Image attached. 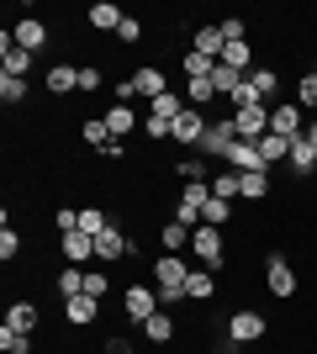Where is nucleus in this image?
Segmentation results:
<instances>
[{"label":"nucleus","mask_w":317,"mask_h":354,"mask_svg":"<svg viewBox=\"0 0 317 354\" xmlns=\"http://www.w3.org/2000/svg\"><path fill=\"white\" fill-rule=\"evenodd\" d=\"M185 275H191V265H185L180 254H159L153 259V286H159V301H180L185 296Z\"/></svg>","instance_id":"nucleus-1"},{"label":"nucleus","mask_w":317,"mask_h":354,"mask_svg":"<svg viewBox=\"0 0 317 354\" xmlns=\"http://www.w3.org/2000/svg\"><path fill=\"white\" fill-rule=\"evenodd\" d=\"M191 254L201 259V270H222V259H227V227H196V233H191Z\"/></svg>","instance_id":"nucleus-2"},{"label":"nucleus","mask_w":317,"mask_h":354,"mask_svg":"<svg viewBox=\"0 0 317 354\" xmlns=\"http://www.w3.org/2000/svg\"><path fill=\"white\" fill-rule=\"evenodd\" d=\"M238 143V127H233V111H227V117H211L206 122V138H201V159H227V148Z\"/></svg>","instance_id":"nucleus-3"},{"label":"nucleus","mask_w":317,"mask_h":354,"mask_svg":"<svg viewBox=\"0 0 317 354\" xmlns=\"http://www.w3.org/2000/svg\"><path fill=\"white\" fill-rule=\"evenodd\" d=\"M206 111L201 106H185L180 117L169 122V143H180V148H201V138H206Z\"/></svg>","instance_id":"nucleus-4"},{"label":"nucleus","mask_w":317,"mask_h":354,"mask_svg":"<svg viewBox=\"0 0 317 354\" xmlns=\"http://www.w3.org/2000/svg\"><path fill=\"white\" fill-rule=\"evenodd\" d=\"M122 307H127V317L143 328L153 312H164V301H159V286H143V281H137V286H127V291H122Z\"/></svg>","instance_id":"nucleus-5"},{"label":"nucleus","mask_w":317,"mask_h":354,"mask_svg":"<svg viewBox=\"0 0 317 354\" xmlns=\"http://www.w3.org/2000/svg\"><path fill=\"white\" fill-rule=\"evenodd\" d=\"M265 291H270L275 301H291V296H296V270H291L286 254H270V259H265Z\"/></svg>","instance_id":"nucleus-6"},{"label":"nucleus","mask_w":317,"mask_h":354,"mask_svg":"<svg viewBox=\"0 0 317 354\" xmlns=\"http://www.w3.org/2000/svg\"><path fill=\"white\" fill-rule=\"evenodd\" d=\"M265 333H270V317L254 312V307H238L233 317H227V339H238V344H259Z\"/></svg>","instance_id":"nucleus-7"},{"label":"nucleus","mask_w":317,"mask_h":354,"mask_svg":"<svg viewBox=\"0 0 317 354\" xmlns=\"http://www.w3.org/2000/svg\"><path fill=\"white\" fill-rule=\"evenodd\" d=\"M127 80H133V95H143V101H159V95L169 90L164 64H137V69L127 74Z\"/></svg>","instance_id":"nucleus-8"},{"label":"nucleus","mask_w":317,"mask_h":354,"mask_svg":"<svg viewBox=\"0 0 317 354\" xmlns=\"http://www.w3.org/2000/svg\"><path fill=\"white\" fill-rule=\"evenodd\" d=\"M302 122H307V111H302L296 101H275V106H270V133H280V138H291V143H296V138L307 133Z\"/></svg>","instance_id":"nucleus-9"},{"label":"nucleus","mask_w":317,"mask_h":354,"mask_svg":"<svg viewBox=\"0 0 317 354\" xmlns=\"http://www.w3.org/2000/svg\"><path fill=\"white\" fill-rule=\"evenodd\" d=\"M95 259L117 265V259H133V238L122 233V222H111L106 233H95Z\"/></svg>","instance_id":"nucleus-10"},{"label":"nucleus","mask_w":317,"mask_h":354,"mask_svg":"<svg viewBox=\"0 0 317 354\" xmlns=\"http://www.w3.org/2000/svg\"><path fill=\"white\" fill-rule=\"evenodd\" d=\"M233 127H238L243 143H259L270 133V106H249V111H233Z\"/></svg>","instance_id":"nucleus-11"},{"label":"nucleus","mask_w":317,"mask_h":354,"mask_svg":"<svg viewBox=\"0 0 317 354\" xmlns=\"http://www.w3.org/2000/svg\"><path fill=\"white\" fill-rule=\"evenodd\" d=\"M32 59H37V53L16 48V37H11V32L0 37V74H16V80H27V74H32Z\"/></svg>","instance_id":"nucleus-12"},{"label":"nucleus","mask_w":317,"mask_h":354,"mask_svg":"<svg viewBox=\"0 0 317 354\" xmlns=\"http://www.w3.org/2000/svg\"><path fill=\"white\" fill-rule=\"evenodd\" d=\"M11 37H16V48H27V53H43V48H48V21H37V16H16Z\"/></svg>","instance_id":"nucleus-13"},{"label":"nucleus","mask_w":317,"mask_h":354,"mask_svg":"<svg viewBox=\"0 0 317 354\" xmlns=\"http://www.w3.org/2000/svg\"><path fill=\"white\" fill-rule=\"evenodd\" d=\"M59 249H64V259H69V265H90V259H95V238L85 233V227H75V233L59 238Z\"/></svg>","instance_id":"nucleus-14"},{"label":"nucleus","mask_w":317,"mask_h":354,"mask_svg":"<svg viewBox=\"0 0 317 354\" xmlns=\"http://www.w3.org/2000/svg\"><path fill=\"white\" fill-rule=\"evenodd\" d=\"M43 85H48V95H75V90H79V69H75V64H64V59H53Z\"/></svg>","instance_id":"nucleus-15"},{"label":"nucleus","mask_w":317,"mask_h":354,"mask_svg":"<svg viewBox=\"0 0 317 354\" xmlns=\"http://www.w3.org/2000/svg\"><path fill=\"white\" fill-rule=\"evenodd\" d=\"M227 169H238V175H249V169H265V159H259V143H243V138H238V143H233V148H227Z\"/></svg>","instance_id":"nucleus-16"},{"label":"nucleus","mask_w":317,"mask_h":354,"mask_svg":"<svg viewBox=\"0 0 317 354\" xmlns=\"http://www.w3.org/2000/svg\"><path fill=\"white\" fill-rule=\"evenodd\" d=\"M243 80H249V90H254V95H259V101H265V106H270V95H275V90H280V74H275L270 64H254V69L243 74Z\"/></svg>","instance_id":"nucleus-17"},{"label":"nucleus","mask_w":317,"mask_h":354,"mask_svg":"<svg viewBox=\"0 0 317 354\" xmlns=\"http://www.w3.org/2000/svg\"><path fill=\"white\" fill-rule=\"evenodd\" d=\"M191 233H196V227H185V222L169 217L164 227H159V249H164V254H185V249H191Z\"/></svg>","instance_id":"nucleus-18"},{"label":"nucleus","mask_w":317,"mask_h":354,"mask_svg":"<svg viewBox=\"0 0 317 354\" xmlns=\"http://www.w3.org/2000/svg\"><path fill=\"white\" fill-rule=\"evenodd\" d=\"M217 296V270H191L185 275V301H211Z\"/></svg>","instance_id":"nucleus-19"},{"label":"nucleus","mask_w":317,"mask_h":354,"mask_svg":"<svg viewBox=\"0 0 317 354\" xmlns=\"http://www.w3.org/2000/svg\"><path fill=\"white\" fill-rule=\"evenodd\" d=\"M191 48H196V53H206V59H222L227 37H222V27H217V21H206V27H196V37H191Z\"/></svg>","instance_id":"nucleus-20"},{"label":"nucleus","mask_w":317,"mask_h":354,"mask_svg":"<svg viewBox=\"0 0 317 354\" xmlns=\"http://www.w3.org/2000/svg\"><path fill=\"white\" fill-rule=\"evenodd\" d=\"M291 175H296V180H307V175H317V148L312 143H307V138H296V143H291Z\"/></svg>","instance_id":"nucleus-21"},{"label":"nucleus","mask_w":317,"mask_h":354,"mask_svg":"<svg viewBox=\"0 0 317 354\" xmlns=\"http://www.w3.org/2000/svg\"><path fill=\"white\" fill-rule=\"evenodd\" d=\"M211 196H217V201H238V196H243V175L222 164V169L211 175Z\"/></svg>","instance_id":"nucleus-22"},{"label":"nucleus","mask_w":317,"mask_h":354,"mask_svg":"<svg viewBox=\"0 0 317 354\" xmlns=\"http://www.w3.org/2000/svg\"><path fill=\"white\" fill-rule=\"evenodd\" d=\"M85 21H90V27H95V32H117V27H122V21H127V16H122V11H117V6H111V0H95L90 11H85Z\"/></svg>","instance_id":"nucleus-23"},{"label":"nucleus","mask_w":317,"mask_h":354,"mask_svg":"<svg viewBox=\"0 0 317 354\" xmlns=\"http://www.w3.org/2000/svg\"><path fill=\"white\" fill-rule=\"evenodd\" d=\"M95 312H101V301H95V296H69V301H64V317H69L75 328L95 323Z\"/></svg>","instance_id":"nucleus-24"},{"label":"nucleus","mask_w":317,"mask_h":354,"mask_svg":"<svg viewBox=\"0 0 317 354\" xmlns=\"http://www.w3.org/2000/svg\"><path fill=\"white\" fill-rule=\"evenodd\" d=\"M106 127H111V138H127L137 127V111H133V106H122V101H111V106H106Z\"/></svg>","instance_id":"nucleus-25"},{"label":"nucleus","mask_w":317,"mask_h":354,"mask_svg":"<svg viewBox=\"0 0 317 354\" xmlns=\"http://www.w3.org/2000/svg\"><path fill=\"white\" fill-rule=\"evenodd\" d=\"M143 339H148L153 349H164V344L175 339V317H169V312H153L148 323H143Z\"/></svg>","instance_id":"nucleus-26"},{"label":"nucleus","mask_w":317,"mask_h":354,"mask_svg":"<svg viewBox=\"0 0 317 354\" xmlns=\"http://www.w3.org/2000/svg\"><path fill=\"white\" fill-rule=\"evenodd\" d=\"M185 106H191V101H185L180 90H164L159 101H148V117H159V122H175V117L185 111Z\"/></svg>","instance_id":"nucleus-27"},{"label":"nucleus","mask_w":317,"mask_h":354,"mask_svg":"<svg viewBox=\"0 0 317 354\" xmlns=\"http://www.w3.org/2000/svg\"><path fill=\"white\" fill-rule=\"evenodd\" d=\"M259 159H265V169H270V164H286L291 159V138L265 133V138H259Z\"/></svg>","instance_id":"nucleus-28"},{"label":"nucleus","mask_w":317,"mask_h":354,"mask_svg":"<svg viewBox=\"0 0 317 354\" xmlns=\"http://www.w3.org/2000/svg\"><path fill=\"white\" fill-rule=\"evenodd\" d=\"M6 328H11V333H32V328H37V307H32V301H11Z\"/></svg>","instance_id":"nucleus-29"},{"label":"nucleus","mask_w":317,"mask_h":354,"mask_svg":"<svg viewBox=\"0 0 317 354\" xmlns=\"http://www.w3.org/2000/svg\"><path fill=\"white\" fill-rule=\"evenodd\" d=\"M53 286H59V296L69 301V296H85V265H69L53 275Z\"/></svg>","instance_id":"nucleus-30"},{"label":"nucleus","mask_w":317,"mask_h":354,"mask_svg":"<svg viewBox=\"0 0 317 354\" xmlns=\"http://www.w3.org/2000/svg\"><path fill=\"white\" fill-rule=\"evenodd\" d=\"M180 74H185V80H211V74H217V59H206V53L191 48V53L180 59Z\"/></svg>","instance_id":"nucleus-31"},{"label":"nucleus","mask_w":317,"mask_h":354,"mask_svg":"<svg viewBox=\"0 0 317 354\" xmlns=\"http://www.w3.org/2000/svg\"><path fill=\"white\" fill-rule=\"evenodd\" d=\"M211 85H217V95H222V101H233V95L243 90V74H238V69H227V64L217 59V74H211Z\"/></svg>","instance_id":"nucleus-32"},{"label":"nucleus","mask_w":317,"mask_h":354,"mask_svg":"<svg viewBox=\"0 0 317 354\" xmlns=\"http://www.w3.org/2000/svg\"><path fill=\"white\" fill-rule=\"evenodd\" d=\"M201 227H233V201H217V196H211L206 207H201Z\"/></svg>","instance_id":"nucleus-33"},{"label":"nucleus","mask_w":317,"mask_h":354,"mask_svg":"<svg viewBox=\"0 0 317 354\" xmlns=\"http://www.w3.org/2000/svg\"><path fill=\"white\" fill-rule=\"evenodd\" d=\"M175 175L191 185V180H211L217 169H206V159H196V153H180V159H175Z\"/></svg>","instance_id":"nucleus-34"},{"label":"nucleus","mask_w":317,"mask_h":354,"mask_svg":"<svg viewBox=\"0 0 317 354\" xmlns=\"http://www.w3.org/2000/svg\"><path fill=\"white\" fill-rule=\"evenodd\" d=\"M270 169H249V175H243V201H265V196H270Z\"/></svg>","instance_id":"nucleus-35"},{"label":"nucleus","mask_w":317,"mask_h":354,"mask_svg":"<svg viewBox=\"0 0 317 354\" xmlns=\"http://www.w3.org/2000/svg\"><path fill=\"white\" fill-rule=\"evenodd\" d=\"M185 101L206 111V106H211V101H222V95H217V85H211V80H185Z\"/></svg>","instance_id":"nucleus-36"},{"label":"nucleus","mask_w":317,"mask_h":354,"mask_svg":"<svg viewBox=\"0 0 317 354\" xmlns=\"http://www.w3.org/2000/svg\"><path fill=\"white\" fill-rule=\"evenodd\" d=\"M222 64H227V69H238V74H249V69H254V48H249V43H227Z\"/></svg>","instance_id":"nucleus-37"},{"label":"nucleus","mask_w":317,"mask_h":354,"mask_svg":"<svg viewBox=\"0 0 317 354\" xmlns=\"http://www.w3.org/2000/svg\"><path fill=\"white\" fill-rule=\"evenodd\" d=\"M79 138H85V143H95V148L117 143V138H111V127H106V117H85V122H79Z\"/></svg>","instance_id":"nucleus-38"},{"label":"nucleus","mask_w":317,"mask_h":354,"mask_svg":"<svg viewBox=\"0 0 317 354\" xmlns=\"http://www.w3.org/2000/svg\"><path fill=\"white\" fill-rule=\"evenodd\" d=\"M296 106H302V111H317V69H307L302 80H296Z\"/></svg>","instance_id":"nucleus-39"},{"label":"nucleus","mask_w":317,"mask_h":354,"mask_svg":"<svg viewBox=\"0 0 317 354\" xmlns=\"http://www.w3.org/2000/svg\"><path fill=\"white\" fill-rule=\"evenodd\" d=\"M0 101H6V106H21V101H27V80H16V74H0Z\"/></svg>","instance_id":"nucleus-40"},{"label":"nucleus","mask_w":317,"mask_h":354,"mask_svg":"<svg viewBox=\"0 0 317 354\" xmlns=\"http://www.w3.org/2000/svg\"><path fill=\"white\" fill-rule=\"evenodd\" d=\"M0 354H32V333H11V328H0Z\"/></svg>","instance_id":"nucleus-41"},{"label":"nucleus","mask_w":317,"mask_h":354,"mask_svg":"<svg viewBox=\"0 0 317 354\" xmlns=\"http://www.w3.org/2000/svg\"><path fill=\"white\" fill-rule=\"evenodd\" d=\"M79 227L95 238V233H106V227H111V217H106L101 207H79Z\"/></svg>","instance_id":"nucleus-42"},{"label":"nucleus","mask_w":317,"mask_h":354,"mask_svg":"<svg viewBox=\"0 0 317 354\" xmlns=\"http://www.w3.org/2000/svg\"><path fill=\"white\" fill-rule=\"evenodd\" d=\"M217 27H222V37H227V43H249V21H243V16H222Z\"/></svg>","instance_id":"nucleus-43"},{"label":"nucleus","mask_w":317,"mask_h":354,"mask_svg":"<svg viewBox=\"0 0 317 354\" xmlns=\"http://www.w3.org/2000/svg\"><path fill=\"white\" fill-rule=\"evenodd\" d=\"M101 64H79V95H95V90H101Z\"/></svg>","instance_id":"nucleus-44"},{"label":"nucleus","mask_w":317,"mask_h":354,"mask_svg":"<svg viewBox=\"0 0 317 354\" xmlns=\"http://www.w3.org/2000/svg\"><path fill=\"white\" fill-rule=\"evenodd\" d=\"M143 32H148V27H143V16H127V21L117 27V43H143Z\"/></svg>","instance_id":"nucleus-45"},{"label":"nucleus","mask_w":317,"mask_h":354,"mask_svg":"<svg viewBox=\"0 0 317 354\" xmlns=\"http://www.w3.org/2000/svg\"><path fill=\"white\" fill-rule=\"evenodd\" d=\"M16 254H21V233H16V227H6V233H0V259L11 265Z\"/></svg>","instance_id":"nucleus-46"},{"label":"nucleus","mask_w":317,"mask_h":354,"mask_svg":"<svg viewBox=\"0 0 317 354\" xmlns=\"http://www.w3.org/2000/svg\"><path fill=\"white\" fill-rule=\"evenodd\" d=\"M53 227H59V238L75 233V227H79V212L75 207H59V212H53Z\"/></svg>","instance_id":"nucleus-47"},{"label":"nucleus","mask_w":317,"mask_h":354,"mask_svg":"<svg viewBox=\"0 0 317 354\" xmlns=\"http://www.w3.org/2000/svg\"><path fill=\"white\" fill-rule=\"evenodd\" d=\"M106 291H111V281H106L101 270H85V296H95V301H101Z\"/></svg>","instance_id":"nucleus-48"},{"label":"nucleus","mask_w":317,"mask_h":354,"mask_svg":"<svg viewBox=\"0 0 317 354\" xmlns=\"http://www.w3.org/2000/svg\"><path fill=\"white\" fill-rule=\"evenodd\" d=\"M143 138H153V143H169V122H159V117H143Z\"/></svg>","instance_id":"nucleus-49"},{"label":"nucleus","mask_w":317,"mask_h":354,"mask_svg":"<svg viewBox=\"0 0 317 354\" xmlns=\"http://www.w3.org/2000/svg\"><path fill=\"white\" fill-rule=\"evenodd\" d=\"M106 354H137V349H133V339H122V333H117V339H106Z\"/></svg>","instance_id":"nucleus-50"},{"label":"nucleus","mask_w":317,"mask_h":354,"mask_svg":"<svg viewBox=\"0 0 317 354\" xmlns=\"http://www.w3.org/2000/svg\"><path fill=\"white\" fill-rule=\"evenodd\" d=\"M302 138H307V143H312V148H317V117H312V122H307V133H302Z\"/></svg>","instance_id":"nucleus-51"}]
</instances>
